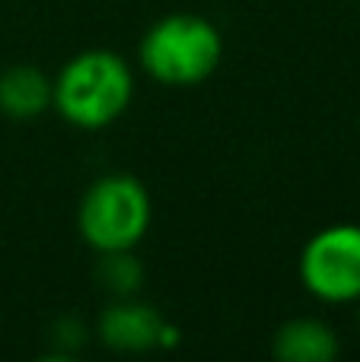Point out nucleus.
Returning <instances> with one entry per match:
<instances>
[{
	"instance_id": "f257e3e1",
	"label": "nucleus",
	"mask_w": 360,
	"mask_h": 362,
	"mask_svg": "<svg viewBox=\"0 0 360 362\" xmlns=\"http://www.w3.org/2000/svg\"><path fill=\"white\" fill-rule=\"evenodd\" d=\"M51 112L77 131H106L128 115L137 93L134 67L121 51L86 48L74 54L55 76Z\"/></svg>"
},
{
	"instance_id": "20e7f679",
	"label": "nucleus",
	"mask_w": 360,
	"mask_h": 362,
	"mask_svg": "<svg viewBox=\"0 0 360 362\" xmlns=\"http://www.w3.org/2000/svg\"><path fill=\"white\" fill-rule=\"evenodd\" d=\"M300 286L322 305L360 302V223H332L313 232L297 257Z\"/></svg>"
},
{
	"instance_id": "f03ea898",
	"label": "nucleus",
	"mask_w": 360,
	"mask_h": 362,
	"mask_svg": "<svg viewBox=\"0 0 360 362\" xmlns=\"http://www.w3.org/2000/svg\"><path fill=\"white\" fill-rule=\"evenodd\" d=\"M223 35L201 13H166L147 25L137 45V64L166 89H195L217 74Z\"/></svg>"
},
{
	"instance_id": "7ed1b4c3",
	"label": "nucleus",
	"mask_w": 360,
	"mask_h": 362,
	"mask_svg": "<svg viewBox=\"0 0 360 362\" xmlns=\"http://www.w3.org/2000/svg\"><path fill=\"white\" fill-rule=\"evenodd\" d=\"M153 226L147 185L128 172L99 175L77 204V232L93 255L137 251Z\"/></svg>"
},
{
	"instance_id": "0eeeda50",
	"label": "nucleus",
	"mask_w": 360,
	"mask_h": 362,
	"mask_svg": "<svg viewBox=\"0 0 360 362\" xmlns=\"http://www.w3.org/2000/svg\"><path fill=\"white\" fill-rule=\"evenodd\" d=\"M338 350L335 327L322 318H291L271 337V353L281 362H332Z\"/></svg>"
},
{
	"instance_id": "39448f33",
	"label": "nucleus",
	"mask_w": 360,
	"mask_h": 362,
	"mask_svg": "<svg viewBox=\"0 0 360 362\" xmlns=\"http://www.w3.org/2000/svg\"><path fill=\"white\" fill-rule=\"evenodd\" d=\"M166 318L137 296L112 299L96 321V337L115 353H150L159 350Z\"/></svg>"
},
{
	"instance_id": "6e6552de",
	"label": "nucleus",
	"mask_w": 360,
	"mask_h": 362,
	"mask_svg": "<svg viewBox=\"0 0 360 362\" xmlns=\"http://www.w3.org/2000/svg\"><path fill=\"white\" fill-rule=\"evenodd\" d=\"M96 280L112 299L137 296L144 286V264L134 257V251H115V255H96Z\"/></svg>"
},
{
	"instance_id": "1a4fd4ad",
	"label": "nucleus",
	"mask_w": 360,
	"mask_h": 362,
	"mask_svg": "<svg viewBox=\"0 0 360 362\" xmlns=\"http://www.w3.org/2000/svg\"><path fill=\"white\" fill-rule=\"evenodd\" d=\"M357 305H360V302H357ZM357 325H360V312H357Z\"/></svg>"
},
{
	"instance_id": "423d86ee",
	"label": "nucleus",
	"mask_w": 360,
	"mask_h": 362,
	"mask_svg": "<svg viewBox=\"0 0 360 362\" xmlns=\"http://www.w3.org/2000/svg\"><path fill=\"white\" fill-rule=\"evenodd\" d=\"M55 83L35 64H13L0 74V115L10 121H35L51 112Z\"/></svg>"
}]
</instances>
